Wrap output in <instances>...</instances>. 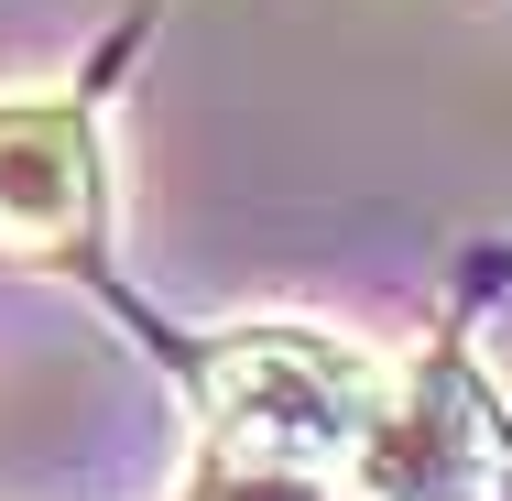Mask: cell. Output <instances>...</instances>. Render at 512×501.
<instances>
[{
  "label": "cell",
  "instance_id": "obj_1",
  "mask_svg": "<svg viewBox=\"0 0 512 501\" xmlns=\"http://www.w3.org/2000/svg\"><path fill=\"white\" fill-rule=\"evenodd\" d=\"M371 403H382V371L349 338H327V327H229L207 349V458L327 469L338 480Z\"/></svg>",
  "mask_w": 512,
  "mask_h": 501
},
{
  "label": "cell",
  "instance_id": "obj_4",
  "mask_svg": "<svg viewBox=\"0 0 512 501\" xmlns=\"http://www.w3.org/2000/svg\"><path fill=\"white\" fill-rule=\"evenodd\" d=\"M207 501H349V491H327V469H251V458H207Z\"/></svg>",
  "mask_w": 512,
  "mask_h": 501
},
{
  "label": "cell",
  "instance_id": "obj_3",
  "mask_svg": "<svg viewBox=\"0 0 512 501\" xmlns=\"http://www.w3.org/2000/svg\"><path fill=\"white\" fill-rule=\"evenodd\" d=\"M99 218V142L66 99H0V240L66 251Z\"/></svg>",
  "mask_w": 512,
  "mask_h": 501
},
{
  "label": "cell",
  "instance_id": "obj_2",
  "mask_svg": "<svg viewBox=\"0 0 512 501\" xmlns=\"http://www.w3.org/2000/svg\"><path fill=\"white\" fill-rule=\"evenodd\" d=\"M338 491L349 501H512V425L491 403V382L458 349L404 360L382 382V403L360 414Z\"/></svg>",
  "mask_w": 512,
  "mask_h": 501
}]
</instances>
